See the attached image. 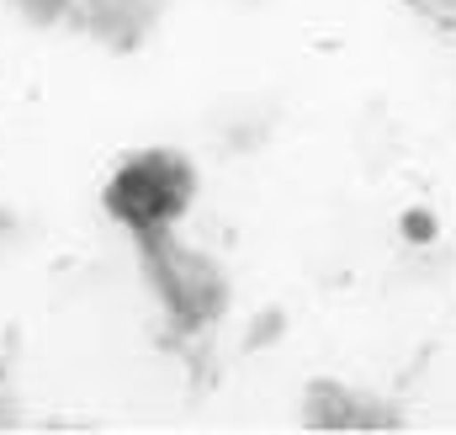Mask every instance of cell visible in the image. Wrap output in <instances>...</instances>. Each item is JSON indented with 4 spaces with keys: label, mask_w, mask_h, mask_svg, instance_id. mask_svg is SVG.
Returning <instances> with one entry per match:
<instances>
[{
    "label": "cell",
    "mask_w": 456,
    "mask_h": 435,
    "mask_svg": "<svg viewBox=\"0 0 456 435\" xmlns=\"http://www.w3.org/2000/svg\"><path fill=\"white\" fill-rule=\"evenodd\" d=\"M138 239H143L149 276H154V287H159L165 308L175 314V324H186V329L213 324V319L224 314V303H228L224 271H218L208 255H197L191 244L170 239L165 228H154V234H138Z\"/></svg>",
    "instance_id": "7a4b0ae2"
},
{
    "label": "cell",
    "mask_w": 456,
    "mask_h": 435,
    "mask_svg": "<svg viewBox=\"0 0 456 435\" xmlns=\"http://www.w3.org/2000/svg\"><path fill=\"white\" fill-rule=\"evenodd\" d=\"M191 197H197L191 160L175 149H143V154L117 165L112 186H107V213L117 223H127L133 234H154L186 213Z\"/></svg>",
    "instance_id": "6da1fadb"
},
{
    "label": "cell",
    "mask_w": 456,
    "mask_h": 435,
    "mask_svg": "<svg viewBox=\"0 0 456 435\" xmlns=\"http://www.w3.org/2000/svg\"><path fill=\"white\" fill-rule=\"evenodd\" d=\"M64 16L75 27H86L91 37L117 43V48H133L154 16H159V0H64Z\"/></svg>",
    "instance_id": "3957f363"
},
{
    "label": "cell",
    "mask_w": 456,
    "mask_h": 435,
    "mask_svg": "<svg viewBox=\"0 0 456 435\" xmlns=\"http://www.w3.org/2000/svg\"><path fill=\"white\" fill-rule=\"evenodd\" d=\"M419 16H430V21H441V27H456V0H409Z\"/></svg>",
    "instance_id": "277c9868"
},
{
    "label": "cell",
    "mask_w": 456,
    "mask_h": 435,
    "mask_svg": "<svg viewBox=\"0 0 456 435\" xmlns=\"http://www.w3.org/2000/svg\"><path fill=\"white\" fill-rule=\"evenodd\" d=\"M430 228H436V223H430V218H425V213L403 218V234H414V239H430Z\"/></svg>",
    "instance_id": "5b68a950"
}]
</instances>
